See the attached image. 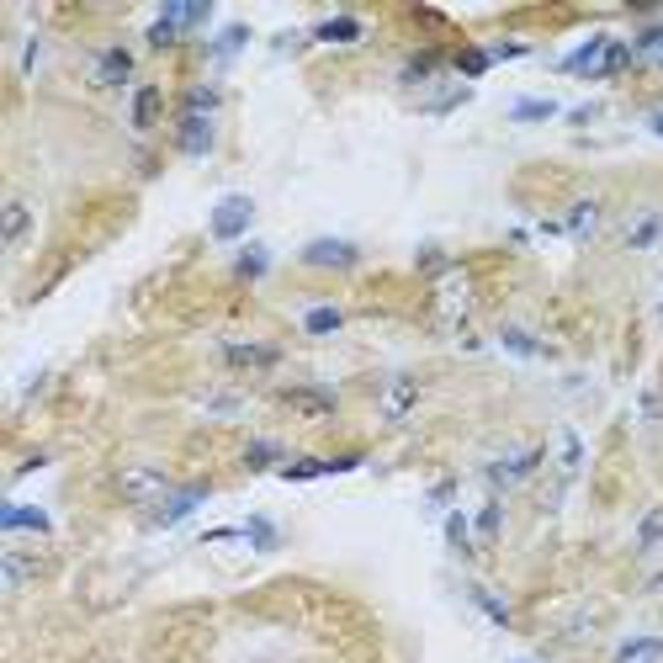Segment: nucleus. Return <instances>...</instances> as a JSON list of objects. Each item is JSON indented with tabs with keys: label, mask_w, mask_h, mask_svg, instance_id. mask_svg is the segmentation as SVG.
I'll return each mask as SVG.
<instances>
[{
	"label": "nucleus",
	"mask_w": 663,
	"mask_h": 663,
	"mask_svg": "<svg viewBox=\"0 0 663 663\" xmlns=\"http://www.w3.org/2000/svg\"><path fill=\"white\" fill-rule=\"evenodd\" d=\"M632 64V42H621V37H590V42H579L568 58H558V69L563 74H584V80H611V74H621Z\"/></svg>",
	"instance_id": "1"
},
{
	"label": "nucleus",
	"mask_w": 663,
	"mask_h": 663,
	"mask_svg": "<svg viewBox=\"0 0 663 663\" xmlns=\"http://www.w3.org/2000/svg\"><path fill=\"white\" fill-rule=\"evenodd\" d=\"M536 467H542V446H526V451L494 457V462L483 467V478H489V489H494V494H505V489H520V483H531V478H536Z\"/></svg>",
	"instance_id": "2"
},
{
	"label": "nucleus",
	"mask_w": 663,
	"mask_h": 663,
	"mask_svg": "<svg viewBox=\"0 0 663 663\" xmlns=\"http://www.w3.org/2000/svg\"><path fill=\"white\" fill-rule=\"evenodd\" d=\"M250 223H255V197H244V191L223 197V202L212 207V218H207V228H212L218 244H234L239 234H250Z\"/></svg>",
	"instance_id": "3"
},
{
	"label": "nucleus",
	"mask_w": 663,
	"mask_h": 663,
	"mask_svg": "<svg viewBox=\"0 0 663 663\" xmlns=\"http://www.w3.org/2000/svg\"><path fill=\"white\" fill-rule=\"evenodd\" d=\"M90 85H101V90H127V85H133V53H127L122 42L96 48V53H90Z\"/></svg>",
	"instance_id": "4"
},
{
	"label": "nucleus",
	"mask_w": 663,
	"mask_h": 663,
	"mask_svg": "<svg viewBox=\"0 0 663 663\" xmlns=\"http://www.w3.org/2000/svg\"><path fill=\"white\" fill-rule=\"evenodd\" d=\"M218 361L234 366V372H266V366L281 361V351H276L271 340H223V345H218Z\"/></svg>",
	"instance_id": "5"
},
{
	"label": "nucleus",
	"mask_w": 663,
	"mask_h": 663,
	"mask_svg": "<svg viewBox=\"0 0 663 663\" xmlns=\"http://www.w3.org/2000/svg\"><path fill=\"white\" fill-rule=\"evenodd\" d=\"M207 494H212L207 483H186V489H170V494H165V499H159V505L149 510V520H154V526H181V520H191V515H197V510L207 505Z\"/></svg>",
	"instance_id": "6"
},
{
	"label": "nucleus",
	"mask_w": 663,
	"mask_h": 663,
	"mask_svg": "<svg viewBox=\"0 0 663 663\" xmlns=\"http://www.w3.org/2000/svg\"><path fill=\"white\" fill-rule=\"evenodd\" d=\"M297 260H303L308 271H351V266L361 260V250H356L351 239H308Z\"/></svg>",
	"instance_id": "7"
},
{
	"label": "nucleus",
	"mask_w": 663,
	"mask_h": 663,
	"mask_svg": "<svg viewBox=\"0 0 663 663\" xmlns=\"http://www.w3.org/2000/svg\"><path fill=\"white\" fill-rule=\"evenodd\" d=\"M170 489H175V483H170L165 473H154V467H127V473H122V499H127V505L154 510Z\"/></svg>",
	"instance_id": "8"
},
{
	"label": "nucleus",
	"mask_w": 663,
	"mask_h": 663,
	"mask_svg": "<svg viewBox=\"0 0 663 663\" xmlns=\"http://www.w3.org/2000/svg\"><path fill=\"white\" fill-rule=\"evenodd\" d=\"M212 143H218V117H186V112H181V122H175V149L191 154V159H202V154H212Z\"/></svg>",
	"instance_id": "9"
},
{
	"label": "nucleus",
	"mask_w": 663,
	"mask_h": 663,
	"mask_svg": "<svg viewBox=\"0 0 663 663\" xmlns=\"http://www.w3.org/2000/svg\"><path fill=\"white\" fill-rule=\"evenodd\" d=\"M356 467H361V457H297V462L281 467V478L308 483V478H335V473H356Z\"/></svg>",
	"instance_id": "10"
},
{
	"label": "nucleus",
	"mask_w": 663,
	"mask_h": 663,
	"mask_svg": "<svg viewBox=\"0 0 663 663\" xmlns=\"http://www.w3.org/2000/svg\"><path fill=\"white\" fill-rule=\"evenodd\" d=\"M159 112H165V90H159V85H138L133 101H127V127L143 138V133L159 127Z\"/></svg>",
	"instance_id": "11"
},
{
	"label": "nucleus",
	"mask_w": 663,
	"mask_h": 663,
	"mask_svg": "<svg viewBox=\"0 0 663 663\" xmlns=\"http://www.w3.org/2000/svg\"><path fill=\"white\" fill-rule=\"evenodd\" d=\"M414 404H420V377H409V372L388 377V382H382V393H377V409H382L388 420H404Z\"/></svg>",
	"instance_id": "12"
},
{
	"label": "nucleus",
	"mask_w": 663,
	"mask_h": 663,
	"mask_svg": "<svg viewBox=\"0 0 663 663\" xmlns=\"http://www.w3.org/2000/svg\"><path fill=\"white\" fill-rule=\"evenodd\" d=\"M600 218H605V207H600L595 197H584V202H574V207H568L552 228H558V234H568V239H590V234L600 228Z\"/></svg>",
	"instance_id": "13"
},
{
	"label": "nucleus",
	"mask_w": 663,
	"mask_h": 663,
	"mask_svg": "<svg viewBox=\"0 0 663 663\" xmlns=\"http://www.w3.org/2000/svg\"><path fill=\"white\" fill-rule=\"evenodd\" d=\"M361 37H366V27L356 16H324L313 27V42H329V48H345V42H361Z\"/></svg>",
	"instance_id": "14"
},
{
	"label": "nucleus",
	"mask_w": 663,
	"mask_h": 663,
	"mask_svg": "<svg viewBox=\"0 0 663 663\" xmlns=\"http://www.w3.org/2000/svg\"><path fill=\"white\" fill-rule=\"evenodd\" d=\"M287 404H292L297 414L324 420V414H335V409H340V393H335V388H292V393H287Z\"/></svg>",
	"instance_id": "15"
},
{
	"label": "nucleus",
	"mask_w": 663,
	"mask_h": 663,
	"mask_svg": "<svg viewBox=\"0 0 663 663\" xmlns=\"http://www.w3.org/2000/svg\"><path fill=\"white\" fill-rule=\"evenodd\" d=\"M48 526H53V520H48L37 505H5V510H0V531H5V536H16V531H37V536H42Z\"/></svg>",
	"instance_id": "16"
},
{
	"label": "nucleus",
	"mask_w": 663,
	"mask_h": 663,
	"mask_svg": "<svg viewBox=\"0 0 663 663\" xmlns=\"http://www.w3.org/2000/svg\"><path fill=\"white\" fill-rule=\"evenodd\" d=\"M244 42H250V27H244V21H228V27L207 42V53H212V64H234Z\"/></svg>",
	"instance_id": "17"
},
{
	"label": "nucleus",
	"mask_w": 663,
	"mask_h": 663,
	"mask_svg": "<svg viewBox=\"0 0 663 663\" xmlns=\"http://www.w3.org/2000/svg\"><path fill=\"white\" fill-rule=\"evenodd\" d=\"M218 106H223V90H218L212 80H202V85H191V90L181 96V112H186V117H218Z\"/></svg>",
	"instance_id": "18"
},
{
	"label": "nucleus",
	"mask_w": 663,
	"mask_h": 663,
	"mask_svg": "<svg viewBox=\"0 0 663 663\" xmlns=\"http://www.w3.org/2000/svg\"><path fill=\"white\" fill-rule=\"evenodd\" d=\"M340 329H345V308H335V303H319V308L303 313V335H313V340L340 335Z\"/></svg>",
	"instance_id": "19"
},
{
	"label": "nucleus",
	"mask_w": 663,
	"mask_h": 663,
	"mask_svg": "<svg viewBox=\"0 0 663 663\" xmlns=\"http://www.w3.org/2000/svg\"><path fill=\"white\" fill-rule=\"evenodd\" d=\"M244 467H250V473H281V467H287V446H276V441H250V446H244Z\"/></svg>",
	"instance_id": "20"
},
{
	"label": "nucleus",
	"mask_w": 663,
	"mask_h": 663,
	"mask_svg": "<svg viewBox=\"0 0 663 663\" xmlns=\"http://www.w3.org/2000/svg\"><path fill=\"white\" fill-rule=\"evenodd\" d=\"M663 239V212H637L627 228V250H653Z\"/></svg>",
	"instance_id": "21"
},
{
	"label": "nucleus",
	"mask_w": 663,
	"mask_h": 663,
	"mask_svg": "<svg viewBox=\"0 0 663 663\" xmlns=\"http://www.w3.org/2000/svg\"><path fill=\"white\" fill-rule=\"evenodd\" d=\"M266 271H271V250H266V244H244L239 260H234V276H239V281H260Z\"/></svg>",
	"instance_id": "22"
},
{
	"label": "nucleus",
	"mask_w": 663,
	"mask_h": 663,
	"mask_svg": "<svg viewBox=\"0 0 663 663\" xmlns=\"http://www.w3.org/2000/svg\"><path fill=\"white\" fill-rule=\"evenodd\" d=\"M239 531H244V542H250L255 552H276V547H281V531H276V526H271L266 515H250V520H244Z\"/></svg>",
	"instance_id": "23"
},
{
	"label": "nucleus",
	"mask_w": 663,
	"mask_h": 663,
	"mask_svg": "<svg viewBox=\"0 0 663 663\" xmlns=\"http://www.w3.org/2000/svg\"><path fill=\"white\" fill-rule=\"evenodd\" d=\"M558 117V101H510V122H520V127H531V122H552Z\"/></svg>",
	"instance_id": "24"
},
{
	"label": "nucleus",
	"mask_w": 663,
	"mask_h": 663,
	"mask_svg": "<svg viewBox=\"0 0 663 663\" xmlns=\"http://www.w3.org/2000/svg\"><path fill=\"white\" fill-rule=\"evenodd\" d=\"M663 659V637H632L616 648V663H659Z\"/></svg>",
	"instance_id": "25"
},
{
	"label": "nucleus",
	"mask_w": 663,
	"mask_h": 663,
	"mask_svg": "<svg viewBox=\"0 0 663 663\" xmlns=\"http://www.w3.org/2000/svg\"><path fill=\"white\" fill-rule=\"evenodd\" d=\"M446 542H451V552H457V558H473V526H467V515H462V510H451V515H446Z\"/></svg>",
	"instance_id": "26"
},
{
	"label": "nucleus",
	"mask_w": 663,
	"mask_h": 663,
	"mask_svg": "<svg viewBox=\"0 0 663 663\" xmlns=\"http://www.w3.org/2000/svg\"><path fill=\"white\" fill-rule=\"evenodd\" d=\"M27 223H32L27 202H5V250H16V244L27 239Z\"/></svg>",
	"instance_id": "27"
},
{
	"label": "nucleus",
	"mask_w": 663,
	"mask_h": 663,
	"mask_svg": "<svg viewBox=\"0 0 663 663\" xmlns=\"http://www.w3.org/2000/svg\"><path fill=\"white\" fill-rule=\"evenodd\" d=\"M473 531H478L483 542H494V536L505 531V505H499V499H489V505H483V510L473 515Z\"/></svg>",
	"instance_id": "28"
},
{
	"label": "nucleus",
	"mask_w": 663,
	"mask_h": 663,
	"mask_svg": "<svg viewBox=\"0 0 663 663\" xmlns=\"http://www.w3.org/2000/svg\"><path fill=\"white\" fill-rule=\"evenodd\" d=\"M467 595H473V605H478V611H483V616H489L494 627H510V621H515V616H510V605H505V600H494V595H489L483 584H473Z\"/></svg>",
	"instance_id": "29"
},
{
	"label": "nucleus",
	"mask_w": 663,
	"mask_h": 663,
	"mask_svg": "<svg viewBox=\"0 0 663 663\" xmlns=\"http://www.w3.org/2000/svg\"><path fill=\"white\" fill-rule=\"evenodd\" d=\"M632 58H653V64H659V58H663V21L643 27V32L632 37Z\"/></svg>",
	"instance_id": "30"
},
{
	"label": "nucleus",
	"mask_w": 663,
	"mask_h": 663,
	"mask_svg": "<svg viewBox=\"0 0 663 663\" xmlns=\"http://www.w3.org/2000/svg\"><path fill=\"white\" fill-rule=\"evenodd\" d=\"M181 37H186V32H181V27H175V21H170V16H159V21H154V27H149V32H143V42H149V48H154V53H165V48H175V42H181Z\"/></svg>",
	"instance_id": "31"
},
{
	"label": "nucleus",
	"mask_w": 663,
	"mask_h": 663,
	"mask_svg": "<svg viewBox=\"0 0 663 663\" xmlns=\"http://www.w3.org/2000/svg\"><path fill=\"white\" fill-rule=\"evenodd\" d=\"M558 457H563V473H579V467H584V441H579V430H563V436H558Z\"/></svg>",
	"instance_id": "32"
},
{
	"label": "nucleus",
	"mask_w": 663,
	"mask_h": 663,
	"mask_svg": "<svg viewBox=\"0 0 663 663\" xmlns=\"http://www.w3.org/2000/svg\"><path fill=\"white\" fill-rule=\"evenodd\" d=\"M0 563H5V590H21V584L32 579V558H21V552H5Z\"/></svg>",
	"instance_id": "33"
},
{
	"label": "nucleus",
	"mask_w": 663,
	"mask_h": 663,
	"mask_svg": "<svg viewBox=\"0 0 663 663\" xmlns=\"http://www.w3.org/2000/svg\"><path fill=\"white\" fill-rule=\"evenodd\" d=\"M489 64H494L489 48H462V53H457V69H462V74H483Z\"/></svg>",
	"instance_id": "34"
},
{
	"label": "nucleus",
	"mask_w": 663,
	"mask_h": 663,
	"mask_svg": "<svg viewBox=\"0 0 663 663\" xmlns=\"http://www.w3.org/2000/svg\"><path fill=\"white\" fill-rule=\"evenodd\" d=\"M659 542H663V510H653V515L637 526V547H643V552H653Z\"/></svg>",
	"instance_id": "35"
},
{
	"label": "nucleus",
	"mask_w": 663,
	"mask_h": 663,
	"mask_svg": "<svg viewBox=\"0 0 663 663\" xmlns=\"http://www.w3.org/2000/svg\"><path fill=\"white\" fill-rule=\"evenodd\" d=\"M505 345H510L515 356H542V345H536L526 329H505Z\"/></svg>",
	"instance_id": "36"
},
{
	"label": "nucleus",
	"mask_w": 663,
	"mask_h": 663,
	"mask_svg": "<svg viewBox=\"0 0 663 663\" xmlns=\"http://www.w3.org/2000/svg\"><path fill=\"white\" fill-rule=\"evenodd\" d=\"M489 53H494V58H526L531 48H526V42H499V48H489Z\"/></svg>",
	"instance_id": "37"
},
{
	"label": "nucleus",
	"mask_w": 663,
	"mask_h": 663,
	"mask_svg": "<svg viewBox=\"0 0 663 663\" xmlns=\"http://www.w3.org/2000/svg\"><path fill=\"white\" fill-rule=\"evenodd\" d=\"M659 414H663L659 393H643V420H659Z\"/></svg>",
	"instance_id": "38"
},
{
	"label": "nucleus",
	"mask_w": 663,
	"mask_h": 663,
	"mask_svg": "<svg viewBox=\"0 0 663 663\" xmlns=\"http://www.w3.org/2000/svg\"><path fill=\"white\" fill-rule=\"evenodd\" d=\"M648 127H653V133L663 138V112H653V117H648Z\"/></svg>",
	"instance_id": "39"
},
{
	"label": "nucleus",
	"mask_w": 663,
	"mask_h": 663,
	"mask_svg": "<svg viewBox=\"0 0 663 663\" xmlns=\"http://www.w3.org/2000/svg\"><path fill=\"white\" fill-rule=\"evenodd\" d=\"M659 64H663V58H659Z\"/></svg>",
	"instance_id": "40"
}]
</instances>
